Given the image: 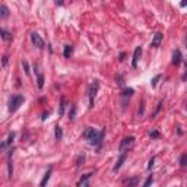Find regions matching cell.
Returning <instances> with one entry per match:
<instances>
[{"label": "cell", "mask_w": 187, "mask_h": 187, "mask_svg": "<svg viewBox=\"0 0 187 187\" xmlns=\"http://www.w3.org/2000/svg\"><path fill=\"white\" fill-rule=\"evenodd\" d=\"M133 142H135V137L133 136H129V137H124L123 140H121V143H120V152H124L126 149H129L132 145H133Z\"/></svg>", "instance_id": "cell-4"}, {"label": "cell", "mask_w": 187, "mask_h": 187, "mask_svg": "<svg viewBox=\"0 0 187 187\" xmlns=\"http://www.w3.org/2000/svg\"><path fill=\"white\" fill-rule=\"evenodd\" d=\"M72 53H73V47H72V45H66V47H64V51H63V56H64L66 59H69V57L72 56Z\"/></svg>", "instance_id": "cell-14"}, {"label": "cell", "mask_w": 187, "mask_h": 187, "mask_svg": "<svg viewBox=\"0 0 187 187\" xmlns=\"http://www.w3.org/2000/svg\"><path fill=\"white\" fill-rule=\"evenodd\" d=\"M51 172H53V168H48V171L45 172V175H44V178H43V181H41V187H45L47 181L50 180V175H51Z\"/></svg>", "instance_id": "cell-11"}, {"label": "cell", "mask_w": 187, "mask_h": 187, "mask_svg": "<svg viewBox=\"0 0 187 187\" xmlns=\"http://www.w3.org/2000/svg\"><path fill=\"white\" fill-rule=\"evenodd\" d=\"M8 168H9V178H12V175H13V165H12V151H9V154H8Z\"/></svg>", "instance_id": "cell-9"}, {"label": "cell", "mask_w": 187, "mask_h": 187, "mask_svg": "<svg viewBox=\"0 0 187 187\" xmlns=\"http://www.w3.org/2000/svg\"><path fill=\"white\" fill-rule=\"evenodd\" d=\"M0 35H2V38L5 41H10L12 40V34L8 32V31H5V29H2V28H0Z\"/></svg>", "instance_id": "cell-12"}, {"label": "cell", "mask_w": 187, "mask_h": 187, "mask_svg": "<svg viewBox=\"0 0 187 187\" xmlns=\"http://www.w3.org/2000/svg\"><path fill=\"white\" fill-rule=\"evenodd\" d=\"M133 93V89H124L123 91V97H130Z\"/></svg>", "instance_id": "cell-22"}, {"label": "cell", "mask_w": 187, "mask_h": 187, "mask_svg": "<svg viewBox=\"0 0 187 187\" xmlns=\"http://www.w3.org/2000/svg\"><path fill=\"white\" fill-rule=\"evenodd\" d=\"M6 146H8V143H6V142H0V152H2Z\"/></svg>", "instance_id": "cell-27"}, {"label": "cell", "mask_w": 187, "mask_h": 187, "mask_svg": "<svg viewBox=\"0 0 187 187\" xmlns=\"http://www.w3.org/2000/svg\"><path fill=\"white\" fill-rule=\"evenodd\" d=\"M98 88H100V83L95 80L91 86H89V89H88V97H89V108H92L93 107V100H95V95H97V91H98Z\"/></svg>", "instance_id": "cell-3"}, {"label": "cell", "mask_w": 187, "mask_h": 187, "mask_svg": "<svg viewBox=\"0 0 187 187\" xmlns=\"http://www.w3.org/2000/svg\"><path fill=\"white\" fill-rule=\"evenodd\" d=\"M154 162H155V158H152V159L149 161V165H148V168H149V170H151V168L154 167Z\"/></svg>", "instance_id": "cell-29"}, {"label": "cell", "mask_w": 187, "mask_h": 187, "mask_svg": "<svg viewBox=\"0 0 187 187\" xmlns=\"http://www.w3.org/2000/svg\"><path fill=\"white\" fill-rule=\"evenodd\" d=\"M172 63L175 66H178L181 63V53H180V50H175L174 51V54H172Z\"/></svg>", "instance_id": "cell-10"}, {"label": "cell", "mask_w": 187, "mask_h": 187, "mask_svg": "<svg viewBox=\"0 0 187 187\" xmlns=\"http://www.w3.org/2000/svg\"><path fill=\"white\" fill-rule=\"evenodd\" d=\"M9 16V9L5 5H0V18H8Z\"/></svg>", "instance_id": "cell-13"}, {"label": "cell", "mask_w": 187, "mask_h": 187, "mask_svg": "<svg viewBox=\"0 0 187 187\" xmlns=\"http://www.w3.org/2000/svg\"><path fill=\"white\" fill-rule=\"evenodd\" d=\"M22 104H24V97L22 95H13L10 98V101H9V111L15 113Z\"/></svg>", "instance_id": "cell-2"}, {"label": "cell", "mask_w": 187, "mask_h": 187, "mask_svg": "<svg viewBox=\"0 0 187 187\" xmlns=\"http://www.w3.org/2000/svg\"><path fill=\"white\" fill-rule=\"evenodd\" d=\"M61 137H63V129L60 126H56V139L61 140Z\"/></svg>", "instance_id": "cell-16"}, {"label": "cell", "mask_w": 187, "mask_h": 187, "mask_svg": "<svg viewBox=\"0 0 187 187\" xmlns=\"http://www.w3.org/2000/svg\"><path fill=\"white\" fill-rule=\"evenodd\" d=\"M162 38H164V35L161 34V32H158V34H155L154 35V40H152V47L154 48H156V47H159V44H161V41H162Z\"/></svg>", "instance_id": "cell-7"}, {"label": "cell", "mask_w": 187, "mask_h": 187, "mask_svg": "<svg viewBox=\"0 0 187 187\" xmlns=\"http://www.w3.org/2000/svg\"><path fill=\"white\" fill-rule=\"evenodd\" d=\"M83 161H85V156H83V155H79V156H77V159H76V165H77V167H80V165L83 164Z\"/></svg>", "instance_id": "cell-20"}, {"label": "cell", "mask_w": 187, "mask_h": 187, "mask_svg": "<svg viewBox=\"0 0 187 187\" xmlns=\"http://www.w3.org/2000/svg\"><path fill=\"white\" fill-rule=\"evenodd\" d=\"M140 56H142V47H136L135 48V53H133V61H132V66L133 67H137V63L140 60Z\"/></svg>", "instance_id": "cell-6"}, {"label": "cell", "mask_w": 187, "mask_h": 187, "mask_svg": "<svg viewBox=\"0 0 187 187\" xmlns=\"http://www.w3.org/2000/svg\"><path fill=\"white\" fill-rule=\"evenodd\" d=\"M75 114H76V107H75V105H72V110H70V114H69V116H70V120H73V119H75Z\"/></svg>", "instance_id": "cell-23"}, {"label": "cell", "mask_w": 187, "mask_h": 187, "mask_svg": "<svg viewBox=\"0 0 187 187\" xmlns=\"http://www.w3.org/2000/svg\"><path fill=\"white\" fill-rule=\"evenodd\" d=\"M103 136H104V132H98V130L92 129V127H89L85 132V137L89 140V143L92 146H100L101 142H103Z\"/></svg>", "instance_id": "cell-1"}, {"label": "cell", "mask_w": 187, "mask_h": 187, "mask_svg": "<svg viewBox=\"0 0 187 187\" xmlns=\"http://www.w3.org/2000/svg\"><path fill=\"white\" fill-rule=\"evenodd\" d=\"M180 165H181V167H186V165H187V155H186V154H183V155H181Z\"/></svg>", "instance_id": "cell-19"}, {"label": "cell", "mask_w": 187, "mask_h": 187, "mask_svg": "<svg viewBox=\"0 0 187 187\" xmlns=\"http://www.w3.org/2000/svg\"><path fill=\"white\" fill-rule=\"evenodd\" d=\"M159 77H161V76H159V75H158V76H156V77H155V79H154V80H152V82H151V85H152V86H155V85H156V82H158V80H159Z\"/></svg>", "instance_id": "cell-28"}, {"label": "cell", "mask_w": 187, "mask_h": 187, "mask_svg": "<svg viewBox=\"0 0 187 187\" xmlns=\"http://www.w3.org/2000/svg\"><path fill=\"white\" fill-rule=\"evenodd\" d=\"M31 41L35 44V47H38V48H43L44 47V41H43V38L37 34V32H32L31 34Z\"/></svg>", "instance_id": "cell-5"}, {"label": "cell", "mask_w": 187, "mask_h": 187, "mask_svg": "<svg viewBox=\"0 0 187 187\" xmlns=\"http://www.w3.org/2000/svg\"><path fill=\"white\" fill-rule=\"evenodd\" d=\"M64 107H66V100H64V98H61V101H60V107H59V116H60V117L64 114Z\"/></svg>", "instance_id": "cell-15"}, {"label": "cell", "mask_w": 187, "mask_h": 187, "mask_svg": "<svg viewBox=\"0 0 187 187\" xmlns=\"http://www.w3.org/2000/svg\"><path fill=\"white\" fill-rule=\"evenodd\" d=\"M152 181H154V177H152V175H149V177L146 178V181H145V184H143V187H149Z\"/></svg>", "instance_id": "cell-21"}, {"label": "cell", "mask_w": 187, "mask_h": 187, "mask_svg": "<svg viewBox=\"0 0 187 187\" xmlns=\"http://www.w3.org/2000/svg\"><path fill=\"white\" fill-rule=\"evenodd\" d=\"M126 158H127V155H126V152H123V154H121V156L119 158L117 164H116V165H114V168H113V171H114V172H117V171L120 170V167L123 165V162L126 161Z\"/></svg>", "instance_id": "cell-8"}, {"label": "cell", "mask_w": 187, "mask_h": 187, "mask_svg": "<svg viewBox=\"0 0 187 187\" xmlns=\"http://www.w3.org/2000/svg\"><path fill=\"white\" fill-rule=\"evenodd\" d=\"M83 187H91V186H89V184H85V186H83Z\"/></svg>", "instance_id": "cell-30"}, {"label": "cell", "mask_w": 187, "mask_h": 187, "mask_svg": "<svg viewBox=\"0 0 187 187\" xmlns=\"http://www.w3.org/2000/svg\"><path fill=\"white\" fill-rule=\"evenodd\" d=\"M22 66H24V69H25V73H27V75H29V67H28V63H27V61H22Z\"/></svg>", "instance_id": "cell-25"}, {"label": "cell", "mask_w": 187, "mask_h": 187, "mask_svg": "<svg viewBox=\"0 0 187 187\" xmlns=\"http://www.w3.org/2000/svg\"><path fill=\"white\" fill-rule=\"evenodd\" d=\"M137 181H139V178H137V177L130 178V180L127 181V187H133V186H136V184H137Z\"/></svg>", "instance_id": "cell-18"}, {"label": "cell", "mask_w": 187, "mask_h": 187, "mask_svg": "<svg viewBox=\"0 0 187 187\" xmlns=\"http://www.w3.org/2000/svg\"><path fill=\"white\" fill-rule=\"evenodd\" d=\"M37 83H38V88H40V89L44 86V76H43L41 73H38V76H37Z\"/></svg>", "instance_id": "cell-17"}, {"label": "cell", "mask_w": 187, "mask_h": 187, "mask_svg": "<svg viewBox=\"0 0 187 187\" xmlns=\"http://www.w3.org/2000/svg\"><path fill=\"white\" fill-rule=\"evenodd\" d=\"M151 137H152V139H156V137H159V132H158V130H154V132H151Z\"/></svg>", "instance_id": "cell-24"}, {"label": "cell", "mask_w": 187, "mask_h": 187, "mask_svg": "<svg viewBox=\"0 0 187 187\" xmlns=\"http://www.w3.org/2000/svg\"><path fill=\"white\" fill-rule=\"evenodd\" d=\"M91 175H92V174H86V175H83V177H82V180H80V184H82V183H85V181H86V180H88Z\"/></svg>", "instance_id": "cell-26"}]
</instances>
